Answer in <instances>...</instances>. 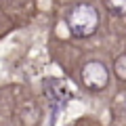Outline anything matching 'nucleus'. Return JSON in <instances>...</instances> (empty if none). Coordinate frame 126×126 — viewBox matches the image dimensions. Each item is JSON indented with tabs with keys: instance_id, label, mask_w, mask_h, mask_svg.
Segmentation results:
<instances>
[{
	"instance_id": "f257e3e1",
	"label": "nucleus",
	"mask_w": 126,
	"mask_h": 126,
	"mask_svg": "<svg viewBox=\"0 0 126 126\" xmlns=\"http://www.w3.org/2000/svg\"><path fill=\"white\" fill-rule=\"evenodd\" d=\"M99 25V15L93 6L88 4H78L69 15V27L76 38H86L90 36Z\"/></svg>"
},
{
	"instance_id": "f03ea898",
	"label": "nucleus",
	"mask_w": 126,
	"mask_h": 126,
	"mask_svg": "<svg viewBox=\"0 0 126 126\" xmlns=\"http://www.w3.org/2000/svg\"><path fill=\"white\" fill-rule=\"evenodd\" d=\"M82 78H84L86 86L93 90H101L107 86V69L105 65H101L99 61H93L88 65H84L82 69Z\"/></svg>"
},
{
	"instance_id": "7ed1b4c3",
	"label": "nucleus",
	"mask_w": 126,
	"mask_h": 126,
	"mask_svg": "<svg viewBox=\"0 0 126 126\" xmlns=\"http://www.w3.org/2000/svg\"><path fill=\"white\" fill-rule=\"evenodd\" d=\"M46 90H48L50 99H55V101H65V99H69V94L74 93V88H69V84H65V82L59 80V78L46 82Z\"/></svg>"
},
{
	"instance_id": "20e7f679",
	"label": "nucleus",
	"mask_w": 126,
	"mask_h": 126,
	"mask_svg": "<svg viewBox=\"0 0 126 126\" xmlns=\"http://www.w3.org/2000/svg\"><path fill=\"white\" fill-rule=\"evenodd\" d=\"M116 72H118V76H120L122 80H126V55L116 61Z\"/></svg>"
},
{
	"instance_id": "39448f33",
	"label": "nucleus",
	"mask_w": 126,
	"mask_h": 126,
	"mask_svg": "<svg viewBox=\"0 0 126 126\" xmlns=\"http://www.w3.org/2000/svg\"><path fill=\"white\" fill-rule=\"evenodd\" d=\"M109 4L116 13H126V0H109Z\"/></svg>"
},
{
	"instance_id": "423d86ee",
	"label": "nucleus",
	"mask_w": 126,
	"mask_h": 126,
	"mask_svg": "<svg viewBox=\"0 0 126 126\" xmlns=\"http://www.w3.org/2000/svg\"><path fill=\"white\" fill-rule=\"evenodd\" d=\"M124 109H126V101H124Z\"/></svg>"
}]
</instances>
